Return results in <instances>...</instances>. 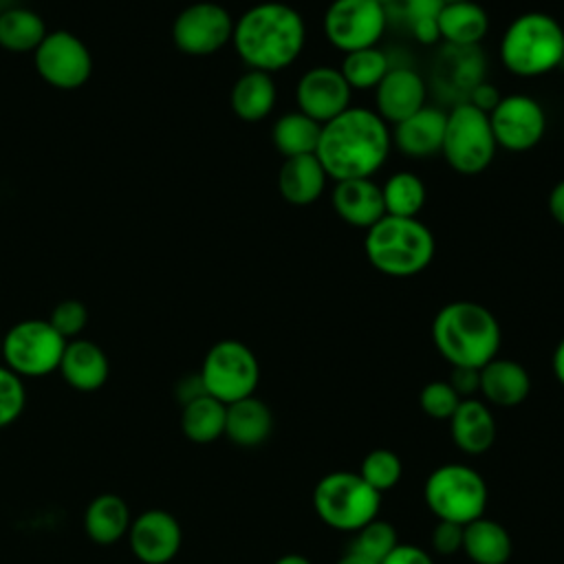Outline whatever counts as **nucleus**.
<instances>
[{"mask_svg": "<svg viewBox=\"0 0 564 564\" xmlns=\"http://www.w3.org/2000/svg\"><path fill=\"white\" fill-rule=\"evenodd\" d=\"M364 251L383 275L412 278L430 267L436 251L434 234L419 218L383 216L366 229Z\"/></svg>", "mask_w": 564, "mask_h": 564, "instance_id": "obj_4", "label": "nucleus"}, {"mask_svg": "<svg viewBox=\"0 0 564 564\" xmlns=\"http://www.w3.org/2000/svg\"><path fill=\"white\" fill-rule=\"evenodd\" d=\"M445 121L447 112L434 106H423L421 110L394 126L392 141L397 143L401 154L412 159H427L432 154H441Z\"/></svg>", "mask_w": 564, "mask_h": 564, "instance_id": "obj_19", "label": "nucleus"}, {"mask_svg": "<svg viewBox=\"0 0 564 564\" xmlns=\"http://www.w3.org/2000/svg\"><path fill=\"white\" fill-rule=\"evenodd\" d=\"M198 377L209 397L229 405L256 392L260 364L247 344L220 339L207 350Z\"/></svg>", "mask_w": 564, "mask_h": 564, "instance_id": "obj_9", "label": "nucleus"}, {"mask_svg": "<svg viewBox=\"0 0 564 564\" xmlns=\"http://www.w3.org/2000/svg\"><path fill=\"white\" fill-rule=\"evenodd\" d=\"M132 553L145 564H165L181 549V524L163 509L141 513L128 529Z\"/></svg>", "mask_w": 564, "mask_h": 564, "instance_id": "obj_16", "label": "nucleus"}, {"mask_svg": "<svg viewBox=\"0 0 564 564\" xmlns=\"http://www.w3.org/2000/svg\"><path fill=\"white\" fill-rule=\"evenodd\" d=\"M33 53L40 77L62 90L84 86L93 73L88 46L70 31L46 33Z\"/></svg>", "mask_w": 564, "mask_h": 564, "instance_id": "obj_12", "label": "nucleus"}, {"mask_svg": "<svg viewBox=\"0 0 564 564\" xmlns=\"http://www.w3.org/2000/svg\"><path fill=\"white\" fill-rule=\"evenodd\" d=\"M403 7L405 18L412 24V33L419 42L423 44H432L436 40H441L438 35V11L443 7V0H399Z\"/></svg>", "mask_w": 564, "mask_h": 564, "instance_id": "obj_36", "label": "nucleus"}, {"mask_svg": "<svg viewBox=\"0 0 564 564\" xmlns=\"http://www.w3.org/2000/svg\"><path fill=\"white\" fill-rule=\"evenodd\" d=\"M59 372L68 386L82 392L97 390L108 379V357L106 352L88 339L66 341L62 352Z\"/></svg>", "mask_w": 564, "mask_h": 564, "instance_id": "obj_24", "label": "nucleus"}, {"mask_svg": "<svg viewBox=\"0 0 564 564\" xmlns=\"http://www.w3.org/2000/svg\"><path fill=\"white\" fill-rule=\"evenodd\" d=\"M449 432L456 447L465 454H482L496 441V421L491 410L469 397L463 399L449 419Z\"/></svg>", "mask_w": 564, "mask_h": 564, "instance_id": "obj_22", "label": "nucleus"}, {"mask_svg": "<svg viewBox=\"0 0 564 564\" xmlns=\"http://www.w3.org/2000/svg\"><path fill=\"white\" fill-rule=\"evenodd\" d=\"M496 148L489 115L467 101L447 112L441 154L454 172L465 176L485 172L496 156Z\"/></svg>", "mask_w": 564, "mask_h": 564, "instance_id": "obj_8", "label": "nucleus"}, {"mask_svg": "<svg viewBox=\"0 0 564 564\" xmlns=\"http://www.w3.org/2000/svg\"><path fill=\"white\" fill-rule=\"evenodd\" d=\"M388 26L379 0H333L324 13V35L341 53L377 46Z\"/></svg>", "mask_w": 564, "mask_h": 564, "instance_id": "obj_11", "label": "nucleus"}, {"mask_svg": "<svg viewBox=\"0 0 564 564\" xmlns=\"http://www.w3.org/2000/svg\"><path fill=\"white\" fill-rule=\"evenodd\" d=\"M425 97H427V88L423 77L416 70L408 66L390 68L379 82V86L375 88V106H377L375 112L386 123L397 126L399 121L421 110L425 106Z\"/></svg>", "mask_w": 564, "mask_h": 564, "instance_id": "obj_17", "label": "nucleus"}, {"mask_svg": "<svg viewBox=\"0 0 564 564\" xmlns=\"http://www.w3.org/2000/svg\"><path fill=\"white\" fill-rule=\"evenodd\" d=\"M383 207L388 216L416 218L425 205V183L414 172H397L381 185Z\"/></svg>", "mask_w": 564, "mask_h": 564, "instance_id": "obj_32", "label": "nucleus"}, {"mask_svg": "<svg viewBox=\"0 0 564 564\" xmlns=\"http://www.w3.org/2000/svg\"><path fill=\"white\" fill-rule=\"evenodd\" d=\"M443 2H460V0H443Z\"/></svg>", "mask_w": 564, "mask_h": 564, "instance_id": "obj_50", "label": "nucleus"}, {"mask_svg": "<svg viewBox=\"0 0 564 564\" xmlns=\"http://www.w3.org/2000/svg\"><path fill=\"white\" fill-rule=\"evenodd\" d=\"M392 145L388 123L370 108H346L322 126L315 156L328 178H372Z\"/></svg>", "mask_w": 564, "mask_h": 564, "instance_id": "obj_1", "label": "nucleus"}, {"mask_svg": "<svg viewBox=\"0 0 564 564\" xmlns=\"http://www.w3.org/2000/svg\"><path fill=\"white\" fill-rule=\"evenodd\" d=\"M427 509L438 518L456 524H469L485 516L489 489L485 478L469 465L447 463L436 467L423 485Z\"/></svg>", "mask_w": 564, "mask_h": 564, "instance_id": "obj_7", "label": "nucleus"}, {"mask_svg": "<svg viewBox=\"0 0 564 564\" xmlns=\"http://www.w3.org/2000/svg\"><path fill=\"white\" fill-rule=\"evenodd\" d=\"M273 430V412L258 397H245L227 405L225 434L240 447H256L269 438Z\"/></svg>", "mask_w": 564, "mask_h": 564, "instance_id": "obj_26", "label": "nucleus"}, {"mask_svg": "<svg viewBox=\"0 0 564 564\" xmlns=\"http://www.w3.org/2000/svg\"><path fill=\"white\" fill-rule=\"evenodd\" d=\"M24 401L26 394L22 379L7 366H0V427L13 423L20 416Z\"/></svg>", "mask_w": 564, "mask_h": 564, "instance_id": "obj_38", "label": "nucleus"}, {"mask_svg": "<svg viewBox=\"0 0 564 564\" xmlns=\"http://www.w3.org/2000/svg\"><path fill=\"white\" fill-rule=\"evenodd\" d=\"M227 405L209 394H200L183 403L181 427L183 434L194 443H212L225 434Z\"/></svg>", "mask_w": 564, "mask_h": 564, "instance_id": "obj_30", "label": "nucleus"}, {"mask_svg": "<svg viewBox=\"0 0 564 564\" xmlns=\"http://www.w3.org/2000/svg\"><path fill=\"white\" fill-rule=\"evenodd\" d=\"M388 70V55L379 46L344 53V62L339 66V73L352 90L377 88Z\"/></svg>", "mask_w": 564, "mask_h": 564, "instance_id": "obj_33", "label": "nucleus"}, {"mask_svg": "<svg viewBox=\"0 0 564 564\" xmlns=\"http://www.w3.org/2000/svg\"><path fill=\"white\" fill-rule=\"evenodd\" d=\"M313 507L324 524L337 531H359L377 518L381 494L357 471H330L313 489Z\"/></svg>", "mask_w": 564, "mask_h": 564, "instance_id": "obj_6", "label": "nucleus"}, {"mask_svg": "<svg viewBox=\"0 0 564 564\" xmlns=\"http://www.w3.org/2000/svg\"><path fill=\"white\" fill-rule=\"evenodd\" d=\"M66 339L48 319L18 322L2 335V357L18 377H44L59 368Z\"/></svg>", "mask_w": 564, "mask_h": 564, "instance_id": "obj_10", "label": "nucleus"}, {"mask_svg": "<svg viewBox=\"0 0 564 564\" xmlns=\"http://www.w3.org/2000/svg\"><path fill=\"white\" fill-rule=\"evenodd\" d=\"M381 564H434V562L425 549L399 542Z\"/></svg>", "mask_w": 564, "mask_h": 564, "instance_id": "obj_43", "label": "nucleus"}, {"mask_svg": "<svg viewBox=\"0 0 564 564\" xmlns=\"http://www.w3.org/2000/svg\"><path fill=\"white\" fill-rule=\"evenodd\" d=\"M335 564H379V562H375V560H370V557H366V555H361V553L348 549Z\"/></svg>", "mask_w": 564, "mask_h": 564, "instance_id": "obj_46", "label": "nucleus"}, {"mask_svg": "<svg viewBox=\"0 0 564 564\" xmlns=\"http://www.w3.org/2000/svg\"><path fill=\"white\" fill-rule=\"evenodd\" d=\"M463 529H465L463 524L438 520L430 535L432 549L441 555H452L456 551H463Z\"/></svg>", "mask_w": 564, "mask_h": 564, "instance_id": "obj_40", "label": "nucleus"}, {"mask_svg": "<svg viewBox=\"0 0 564 564\" xmlns=\"http://www.w3.org/2000/svg\"><path fill=\"white\" fill-rule=\"evenodd\" d=\"M275 564H313V562H311L308 557L300 555V553H286V555L278 557V560H275Z\"/></svg>", "mask_w": 564, "mask_h": 564, "instance_id": "obj_47", "label": "nucleus"}, {"mask_svg": "<svg viewBox=\"0 0 564 564\" xmlns=\"http://www.w3.org/2000/svg\"><path fill=\"white\" fill-rule=\"evenodd\" d=\"M84 527L97 544H112L130 529L128 505L117 494H101L88 505Z\"/></svg>", "mask_w": 564, "mask_h": 564, "instance_id": "obj_29", "label": "nucleus"}, {"mask_svg": "<svg viewBox=\"0 0 564 564\" xmlns=\"http://www.w3.org/2000/svg\"><path fill=\"white\" fill-rule=\"evenodd\" d=\"M48 322L64 339H68L84 330L88 322V311L79 300H64L51 311Z\"/></svg>", "mask_w": 564, "mask_h": 564, "instance_id": "obj_39", "label": "nucleus"}, {"mask_svg": "<svg viewBox=\"0 0 564 564\" xmlns=\"http://www.w3.org/2000/svg\"><path fill=\"white\" fill-rule=\"evenodd\" d=\"M432 341L452 368H482L498 357L502 330L496 315L469 300L438 308L432 322Z\"/></svg>", "mask_w": 564, "mask_h": 564, "instance_id": "obj_3", "label": "nucleus"}, {"mask_svg": "<svg viewBox=\"0 0 564 564\" xmlns=\"http://www.w3.org/2000/svg\"><path fill=\"white\" fill-rule=\"evenodd\" d=\"M326 172L315 154H300L284 159L278 174L280 196L295 207L313 205L326 187Z\"/></svg>", "mask_w": 564, "mask_h": 564, "instance_id": "obj_20", "label": "nucleus"}, {"mask_svg": "<svg viewBox=\"0 0 564 564\" xmlns=\"http://www.w3.org/2000/svg\"><path fill=\"white\" fill-rule=\"evenodd\" d=\"M0 357H2V335H0Z\"/></svg>", "mask_w": 564, "mask_h": 564, "instance_id": "obj_49", "label": "nucleus"}, {"mask_svg": "<svg viewBox=\"0 0 564 564\" xmlns=\"http://www.w3.org/2000/svg\"><path fill=\"white\" fill-rule=\"evenodd\" d=\"M46 35L44 20L24 7H11L0 13V46L13 53H29Z\"/></svg>", "mask_w": 564, "mask_h": 564, "instance_id": "obj_31", "label": "nucleus"}, {"mask_svg": "<svg viewBox=\"0 0 564 564\" xmlns=\"http://www.w3.org/2000/svg\"><path fill=\"white\" fill-rule=\"evenodd\" d=\"M505 68L520 77H538L564 62V26L549 13L527 11L511 20L500 40Z\"/></svg>", "mask_w": 564, "mask_h": 564, "instance_id": "obj_5", "label": "nucleus"}, {"mask_svg": "<svg viewBox=\"0 0 564 564\" xmlns=\"http://www.w3.org/2000/svg\"><path fill=\"white\" fill-rule=\"evenodd\" d=\"M551 366H553V375H555V379L564 386V337L560 339V344H557V346H555V350H553Z\"/></svg>", "mask_w": 564, "mask_h": 564, "instance_id": "obj_45", "label": "nucleus"}, {"mask_svg": "<svg viewBox=\"0 0 564 564\" xmlns=\"http://www.w3.org/2000/svg\"><path fill=\"white\" fill-rule=\"evenodd\" d=\"M500 99H502V95L498 93V88H496L494 84H489V82H478V84H474V88L469 90L467 104H471L474 108H478V110H482L485 115H489V112L500 104Z\"/></svg>", "mask_w": 564, "mask_h": 564, "instance_id": "obj_42", "label": "nucleus"}, {"mask_svg": "<svg viewBox=\"0 0 564 564\" xmlns=\"http://www.w3.org/2000/svg\"><path fill=\"white\" fill-rule=\"evenodd\" d=\"M231 42L249 68L275 73L300 57L306 42V26L295 7L260 2L234 22Z\"/></svg>", "mask_w": 564, "mask_h": 564, "instance_id": "obj_2", "label": "nucleus"}, {"mask_svg": "<svg viewBox=\"0 0 564 564\" xmlns=\"http://www.w3.org/2000/svg\"><path fill=\"white\" fill-rule=\"evenodd\" d=\"M463 399L458 397V392L449 386V381H430L423 386L421 394H419V403L421 410L432 416V419H441V421H449L452 414L456 412L458 403Z\"/></svg>", "mask_w": 564, "mask_h": 564, "instance_id": "obj_37", "label": "nucleus"}, {"mask_svg": "<svg viewBox=\"0 0 564 564\" xmlns=\"http://www.w3.org/2000/svg\"><path fill=\"white\" fill-rule=\"evenodd\" d=\"M397 544H399L397 529L388 520L375 518L368 524H364L359 531H355V540L350 549L381 564Z\"/></svg>", "mask_w": 564, "mask_h": 564, "instance_id": "obj_35", "label": "nucleus"}, {"mask_svg": "<svg viewBox=\"0 0 564 564\" xmlns=\"http://www.w3.org/2000/svg\"><path fill=\"white\" fill-rule=\"evenodd\" d=\"M379 2L386 7V4H388V2H392V0H379Z\"/></svg>", "mask_w": 564, "mask_h": 564, "instance_id": "obj_48", "label": "nucleus"}, {"mask_svg": "<svg viewBox=\"0 0 564 564\" xmlns=\"http://www.w3.org/2000/svg\"><path fill=\"white\" fill-rule=\"evenodd\" d=\"M352 88L333 66H313L308 68L295 86L297 110L315 119L317 123H326L350 108Z\"/></svg>", "mask_w": 564, "mask_h": 564, "instance_id": "obj_15", "label": "nucleus"}, {"mask_svg": "<svg viewBox=\"0 0 564 564\" xmlns=\"http://www.w3.org/2000/svg\"><path fill=\"white\" fill-rule=\"evenodd\" d=\"M231 35L234 18L216 2H194L172 24V40L187 55H212L231 42Z\"/></svg>", "mask_w": 564, "mask_h": 564, "instance_id": "obj_13", "label": "nucleus"}, {"mask_svg": "<svg viewBox=\"0 0 564 564\" xmlns=\"http://www.w3.org/2000/svg\"><path fill=\"white\" fill-rule=\"evenodd\" d=\"M436 24L441 40L456 48H471L487 35L489 15L476 0L443 2Z\"/></svg>", "mask_w": 564, "mask_h": 564, "instance_id": "obj_23", "label": "nucleus"}, {"mask_svg": "<svg viewBox=\"0 0 564 564\" xmlns=\"http://www.w3.org/2000/svg\"><path fill=\"white\" fill-rule=\"evenodd\" d=\"M375 491L383 494L388 489H392L403 474V465L399 454H394L392 449L379 447L366 454V458L361 460V467L357 471Z\"/></svg>", "mask_w": 564, "mask_h": 564, "instance_id": "obj_34", "label": "nucleus"}, {"mask_svg": "<svg viewBox=\"0 0 564 564\" xmlns=\"http://www.w3.org/2000/svg\"><path fill=\"white\" fill-rule=\"evenodd\" d=\"M511 549L509 531L491 518L480 516L463 529V551L474 564H507Z\"/></svg>", "mask_w": 564, "mask_h": 564, "instance_id": "obj_27", "label": "nucleus"}, {"mask_svg": "<svg viewBox=\"0 0 564 564\" xmlns=\"http://www.w3.org/2000/svg\"><path fill=\"white\" fill-rule=\"evenodd\" d=\"M335 214L350 227L370 229L386 216L381 185L372 178H348L337 181L330 192Z\"/></svg>", "mask_w": 564, "mask_h": 564, "instance_id": "obj_18", "label": "nucleus"}, {"mask_svg": "<svg viewBox=\"0 0 564 564\" xmlns=\"http://www.w3.org/2000/svg\"><path fill=\"white\" fill-rule=\"evenodd\" d=\"M489 123L498 148L507 152H527L535 148L546 132V115L538 99L513 93L505 95L489 112Z\"/></svg>", "mask_w": 564, "mask_h": 564, "instance_id": "obj_14", "label": "nucleus"}, {"mask_svg": "<svg viewBox=\"0 0 564 564\" xmlns=\"http://www.w3.org/2000/svg\"><path fill=\"white\" fill-rule=\"evenodd\" d=\"M322 134V123L300 110L284 112L271 128V141L275 150L289 159L300 154H315Z\"/></svg>", "mask_w": 564, "mask_h": 564, "instance_id": "obj_28", "label": "nucleus"}, {"mask_svg": "<svg viewBox=\"0 0 564 564\" xmlns=\"http://www.w3.org/2000/svg\"><path fill=\"white\" fill-rule=\"evenodd\" d=\"M449 386L458 392L460 399H469L480 390V370L478 368H452Z\"/></svg>", "mask_w": 564, "mask_h": 564, "instance_id": "obj_41", "label": "nucleus"}, {"mask_svg": "<svg viewBox=\"0 0 564 564\" xmlns=\"http://www.w3.org/2000/svg\"><path fill=\"white\" fill-rule=\"evenodd\" d=\"M485 401L513 408L520 405L531 392V377L527 368L513 359L494 357L480 368V390Z\"/></svg>", "mask_w": 564, "mask_h": 564, "instance_id": "obj_21", "label": "nucleus"}, {"mask_svg": "<svg viewBox=\"0 0 564 564\" xmlns=\"http://www.w3.org/2000/svg\"><path fill=\"white\" fill-rule=\"evenodd\" d=\"M546 205H549L551 218H553L557 225L564 227V178L553 185V189L549 192Z\"/></svg>", "mask_w": 564, "mask_h": 564, "instance_id": "obj_44", "label": "nucleus"}, {"mask_svg": "<svg viewBox=\"0 0 564 564\" xmlns=\"http://www.w3.org/2000/svg\"><path fill=\"white\" fill-rule=\"evenodd\" d=\"M278 99V88L271 73L249 68L242 73L229 93L231 110L238 119L256 123L271 115Z\"/></svg>", "mask_w": 564, "mask_h": 564, "instance_id": "obj_25", "label": "nucleus"}]
</instances>
